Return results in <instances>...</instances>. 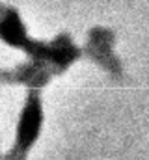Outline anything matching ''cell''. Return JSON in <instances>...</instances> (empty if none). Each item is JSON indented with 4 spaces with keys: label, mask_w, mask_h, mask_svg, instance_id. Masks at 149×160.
Returning a JSON list of instances; mask_svg holds the SVG:
<instances>
[{
    "label": "cell",
    "mask_w": 149,
    "mask_h": 160,
    "mask_svg": "<svg viewBox=\"0 0 149 160\" xmlns=\"http://www.w3.org/2000/svg\"><path fill=\"white\" fill-rule=\"evenodd\" d=\"M41 125H43L41 97L37 89H30L24 101V108L21 112L19 125H17L15 145L8 151V155L2 160H26L28 151L34 147V143L41 134Z\"/></svg>",
    "instance_id": "cell-2"
},
{
    "label": "cell",
    "mask_w": 149,
    "mask_h": 160,
    "mask_svg": "<svg viewBox=\"0 0 149 160\" xmlns=\"http://www.w3.org/2000/svg\"><path fill=\"white\" fill-rule=\"evenodd\" d=\"M114 41L116 34L110 28L95 26L88 32V39L84 45V54L91 62H95L101 69H105L114 80L123 78V65L119 58L114 54Z\"/></svg>",
    "instance_id": "cell-3"
},
{
    "label": "cell",
    "mask_w": 149,
    "mask_h": 160,
    "mask_svg": "<svg viewBox=\"0 0 149 160\" xmlns=\"http://www.w3.org/2000/svg\"><path fill=\"white\" fill-rule=\"evenodd\" d=\"M2 9H4V4H0V17H2Z\"/></svg>",
    "instance_id": "cell-5"
},
{
    "label": "cell",
    "mask_w": 149,
    "mask_h": 160,
    "mask_svg": "<svg viewBox=\"0 0 149 160\" xmlns=\"http://www.w3.org/2000/svg\"><path fill=\"white\" fill-rule=\"evenodd\" d=\"M0 39L26 52L30 60H43L52 63L60 75L65 73L82 54V50L71 41L67 34H60L49 43L28 38L19 11L8 6H4L0 17Z\"/></svg>",
    "instance_id": "cell-1"
},
{
    "label": "cell",
    "mask_w": 149,
    "mask_h": 160,
    "mask_svg": "<svg viewBox=\"0 0 149 160\" xmlns=\"http://www.w3.org/2000/svg\"><path fill=\"white\" fill-rule=\"evenodd\" d=\"M58 69L43 60H30L21 63L15 69H0V86L2 84H23L30 89H39L47 86L52 77H58Z\"/></svg>",
    "instance_id": "cell-4"
}]
</instances>
